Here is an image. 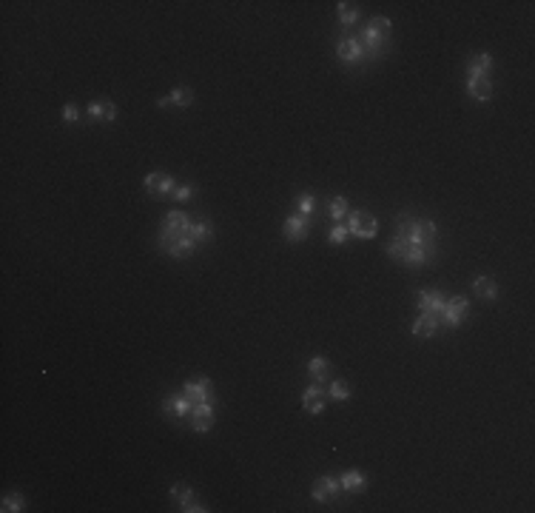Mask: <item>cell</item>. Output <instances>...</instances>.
<instances>
[{
	"instance_id": "6da1fadb",
	"label": "cell",
	"mask_w": 535,
	"mask_h": 513,
	"mask_svg": "<svg viewBox=\"0 0 535 513\" xmlns=\"http://www.w3.org/2000/svg\"><path fill=\"white\" fill-rule=\"evenodd\" d=\"M396 234H402L410 246L419 248H436V223L433 220H422V217H399L396 220Z\"/></svg>"
},
{
	"instance_id": "7a4b0ae2",
	"label": "cell",
	"mask_w": 535,
	"mask_h": 513,
	"mask_svg": "<svg viewBox=\"0 0 535 513\" xmlns=\"http://www.w3.org/2000/svg\"><path fill=\"white\" fill-rule=\"evenodd\" d=\"M390 35H393V23L388 17H373L365 29H362V46L368 52V60H376L384 54V49H388L390 43Z\"/></svg>"
},
{
	"instance_id": "3957f363",
	"label": "cell",
	"mask_w": 535,
	"mask_h": 513,
	"mask_svg": "<svg viewBox=\"0 0 535 513\" xmlns=\"http://www.w3.org/2000/svg\"><path fill=\"white\" fill-rule=\"evenodd\" d=\"M188 228H191V220H188L186 211H168L165 220L160 223V231H157V246H160V248H165V246L171 243V239L183 237Z\"/></svg>"
},
{
	"instance_id": "277c9868",
	"label": "cell",
	"mask_w": 535,
	"mask_h": 513,
	"mask_svg": "<svg viewBox=\"0 0 535 513\" xmlns=\"http://www.w3.org/2000/svg\"><path fill=\"white\" fill-rule=\"evenodd\" d=\"M347 231H350V237L373 239V237L379 234V223H376V217H373V214H368V211H350Z\"/></svg>"
},
{
	"instance_id": "5b68a950",
	"label": "cell",
	"mask_w": 535,
	"mask_h": 513,
	"mask_svg": "<svg viewBox=\"0 0 535 513\" xmlns=\"http://www.w3.org/2000/svg\"><path fill=\"white\" fill-rule=\"evenodd\" d=\"M336 57L342 60L345 66H359V63H365L368 60V52H365V46H362V40L359 38H342L339 43H336Z\"/></svg>"
},
{
	"instance_id": "8992f818",
	"label": "cell",
	"mask_w": 535,
	"mask_h": 513,
	"mask_svg": "<svg viewBox=\"0 0 535 513\" xmlns=\"http://www.w3.org/2000/svg\"><path fill=\"white\" fill-rule=\"evenodd\" d=\"M171 502L180 510H186V513H205L208 510L202 502H197L194 491L186 485V482H176V485H171Z\"/></svg>"
},
{
	"instance_id": "52a82bcc",
	"label": "cell",
	"mask_w": 535,
	"mask_h": 513,
	"mask_svg": "<svg viewBox=\"0 0 535 513\" xmlns=\"http://www.w3.org/2000/svg\"><path fill=\"white\" fill-rule=\"evenodd\" d=\"M311 496H313V502H322V505L336 502V499L342 496L339 479H336V476H319V479L313 482V488H311Z\"/></svg>"
},
{
	"instance_id": "ba28073f",
	"label": "cell",
	"mask_w": 535,
	"mask_h": 513,
	"mask_svg": "<svg viewBox=\"0 0 535 513\" xmlns=\"http://www.w3.org/2000/svg\"><path fill=\"white\" fill-rule=\"evenodd\" d=\"M470 314V299L467 297H453L444 303V311H441V322L450 325V328H459Z\"/></svg>"
},
{
	"instance_id": "9c48e42d",
	"label": "cell",
	"mask_w": 535,
	"mask_h": 513,
	"mask_svg": "<svg viewBox=\"0 0 535 513\" xmlns=\"http://www.w3.org/2000/svg\"><path fill=\"white\" fill-rule=\"evenodd\" d=\"M214 405L217 402H194V408L188 413V425L197 434H205V431L214 428Z\"/></svg>"
},
{
	"instance_id": "30bf717a",
	"label": "cell",
	"mask_w": 535,
	"mask_h": 513,
	"mask_svg": "<svg viewBox=\"0 0 535 513\" xmlns=\"http://www.w3.org/2000/svg\"><path fill=\"white\" fill-rule=\"evenodd\" d=\"M183 394L194 402H217V394H214V382L208 377H199V379H188L183 385Z\"/></svg>"
},
{
	"instance_id": "8fae6325",
	"label": "cell",
	"mask_w": 535,
	"mask_h": 513,
	"mask_svg": "<svg viewBox=\"0 0 535 513\" xmlns=\"http://www.w3.org/2000/svg\"><path fill=\"white\" fill-rule=\"evenodd\" d=\"M142 186H145V191L151 194V197H171V194H174V189H176L174 177H171V174H163V171H151V174H145Z\"/></svg>"
},
{
	"instance_id": "7c38bea8",
	"label": "cell",
	"mask_w": 535,
	"mask_h": 513,
	"mask_svg": "<svg viewBox=\"0 0 535 513\" xmlns=\"http://www.w3.org/2000/svg\"><path fill=\"white\" fill-rule=\"evenodd\" d=\"M191 408H194V400H188L186 394H176V397H165L163 400V413L171 422H188Z\"/></svg>"
},
{
	"instance_id": "4fadbf2b",
	"label": "cell",
	"mask_w": 535,
	"mask_h": 513,
	"mask_svg": "<svg viewBox=\"0 0 535 513\" xmlns=\"http://www.w3.org/2000/svg\"><path fill=\"white\" fill-rule=\"evenodd\" d=\"M311 223H313V217L290 214V217L282 223V237L288 239V243H302V239L308 237V231H311Z\"/></svg>"
},
{
	"instance_id": "5bb4252c",
	"label": "cell",
	"mask_w": 535,
	"mask_h": 513,
	"mask_svg": "<svg viewBox=\"0 0 535 513\" xmlns=\"http://www.w3.org/2000/svg\"><path fill=\"white\" fill-rule=\"evenodd\" d=\"M410 331H413V337H419V340L436 337L441 331V314H419V319L410 325Z\"/></svg>"
},
{
	"instance_id": "9a60e30c",
	"label": "cell",
	"mask_w": 535,
	"mask_h": 513,
	"mask_svg": "<svg viewBox=\"0 0 535 513\" xmlns=\"http://www.w3.org/2000/svg\"><path fill=\"white\" fill-rule=\"evenodd\" d=\"M324 405H328V394L322 390V385L319 382H311L308 388H305V394H302V408H305V413H322L324 411Z\"/></svg>"
},
{
	"instance_id": "2e32d148",
	"label": "cell",
	"mask_w": 535,
	"mask_h": 513,
	"mask_svg": "<svg viewBox=\"0 0 535 513\" xmlns=\"http://www.w3.org/2000/svg\"><path fill=\"white\" fill-rule=\"evenodd\" d=\"M85 120H88V123H114V120H117V106L108 103V100H94V103H88V109H85Z\"/></svg>"
},
{
	"instance_id": "e0dca14e",
	"label": "cell",
	"mask_w": 535,
	"mask_h": 513,
	"mask_svg": "<svg viewBox=\"0 0 535 513\" xmlns=\"http://www.w3.org/2000/svg\"><path fill=\"white\" fill-rule=\"evenodd\" d=\"M495 66V57L487 52H475L467 57V77H487Z\"/></svg>"
},
{
	"instance_id": "ac0fdd59",
	"label": "cell",
	"mask_w": 535,
	"mask_h": 513,
	"mask_svg": "<svg viewBox=\"0 0 535 513\" xmlns=\"http://www.w3.org/2000/svg\"><path fill=\"white\" fill-rule=\"evenodd\" d=\"M419 311L422 314H441L444 311V303H447V297L441 291H419Z\"/></svg>"
},
{
	"instance_id": "d6986e66",
	"label": "cell",
	"mask_w": 535,
	"mask_h": 513,
	"mask_svg": "<svg viewBox=\"0 0 535 513\" xmlns=\"http://www.w3.org/2000/svg\"><path fill=\"white\" fill-rule=\"evenodd\" d=\"M467 95L479 103H487L493 97V80L490 77H467Z\"/></svg>"
},
{
	"instance_id": "ffe728a7",
	"label": "cell",
	"mask_w": 535,
	"mask_h": 513,
	"mask_svg": "<svg viewBox=\"0 0 535 513\" xmlns=\"http://www.w3.org/2000/svg\"><path fill=\"white\" fill-rule=\"evenodd\" d=\"M191 103H194V88H188V86L174 88V92H168L165 97L157 100L160 109H168V106H180V109H186V106H191Z\"/></svg>"
},
{
	"instance_id": "44dd1931",
	"label": "cell",
	"mask_w": 535,
	"mask_h": 513,
	"mask_svg": "<svg viewBox=\"0 0 535 513\" xmlns=\"http://www.w3.org/2000/svg\"><path fill=\"white\" fill-rule=\"evenodd\" d=\"M339 485H342V494H362L368 488V479L362 471H345L339 476Z\"/></svg>"
},
{
	"instance_id": "7402d4cb",
	"label": "cell",
	"mask_w": 535,
	"mask_h": 513,
	"mask_svg": "<svg viewBox=\"0 0 535 513\" xmlns=\"http://www.w3.org/2000/svg\"><path fill=\"white\" fill-rule=\"evenodd\" d=\"M331 371H334V365H331L328 356H311L308 359V377H311V382H324L331 377Z\"/></svg>"
},
{
	"instance_id": "603a6c76",
	"label": "cell",
	"mask_w": 535,
	"mask_h": 513,
	"mask_svg": "<svg viewBox=\"0 0 535 513\" xmlns=\"http://www.w3.org/2000/svg\"><path fill=\"white\" fill-rule=\"evenodd\" d=\"M498 283L493 280V277H487V274H481V277H475L472 280V294L479 297V299H495L498 297Z\"/></svg>"
},
{
	"instance_id": "cb8c5ba5",
	"label": "cell",
	"mask_w": 535,
	"mask_h": 513,
	"mask_svg": "<svg viewBox=\"0 0 535 513\" xmlns=\"http://www.w3.org/2000/svg\"><path fill=\"white\" fill-rule=\"evenodd\" d=\"M336 12H339V26H342V29L356 26V23H359V17H362V9L356 6V3H347V0L336 6Z\"/></svg>"
},
{
	"instance_id": "d4e9b609",
	"label": "cell",
	"mask_w": 535,
	"mask_h": 513,
	"mask_svg": "<svg viewBox=\"0 0 535 513\" xmlns=\"http://www.w3.org/2000/svg\"><path fill=\"white\" fill-rule=\"evenodd\" d=\"M188 237L194 239V243H197V248H199V246H205V243H208V239H211V237H214V226H211V223H208V220H199V223H191V228H188Z\"/></svg>"
},
{
	"instance_id": "484cf974",
	"label": "cell",
	"mask_w": 535,
	"mask_h": 513,
	"mask_svg": "<svg viewBox=\"0 0 535 513\" xmlns=\"http://www.w3.org/2000/svg\"><path fill=\"white\" fill-rule=\"evenodd\" d=\"M404 251H407V239H404L402 234H393V237H390V243H388V257L396 260V262H402Z\"/></svg>"
},
{
	"instance_id": "4316f807",
	"label": "cell",
	"mask_w": 535,
	"mask_h": 513,
	"mask_svg": "<svg viewBox=\"0 0 535 513\" xmlns=\"http://www.w3.org/2000/svg\"><path fill=\"white\" fill-rule=\"evenodd\" d=\"M328 397L336 400V402H347L350 400V385L345 379H334L331 388H328Z\"/></svg>"
},
{
	"instance_id": "83f0119b",
	"label": "cell",
	"mask_w": 535,
	"mask_h": 513,
	"mask_svg": "<svg viewBox=\"0 0 535 513\" xmlns=\"http://www.w3.org/2000/svg\"><path fill=\"white\" fill-rule=\"evenodd\" d=\"M23 507H26V502H23L20 494H6L3 502H0V510H3V513H20Z\"/></svg>"
},
{
	"instance_id": "f1b7e54d",
	"label": "cell",
	"mask_w": 535,
	"mask_h": 513,
	"mask_svg": "<svg viewBox=\"0 0 535 513\" xmlns=\"http://www.w3.org/2000/svg\"><path fill=\"white\" fill-rule=\"evenodd\" d=\"M296 211H299L302 217H313V211H316V197H313V194H299V197H296Z\"/></svg>"
},
{
	"instance_id": "f546056e",
	"label": "cell",
	"mask_w": 535,
	"mask_h": 513,
	"mask_svg": "<svg viewBox=\"0 0 535 513\" xmlns=\"http://www.w3.org/2000/svg\"><path fill=\"white\" fill-rule=\"evenodd\" d=\"M345 214H347V200H345V197H334V200L328 203V217L339 223Z\"/></svg>"
},
{
	"instance_id": "4dcf8cb0",
	"label": "cell",
	"mask_w": 535,
	"mask_h": 513,
	"mask_svg": "<svg viewBox=\"0 0 535 513\" xmlns=\"http://www.w3.org/2000/svg\"><path fill=\"white\" fill-rule=\"evenodd\" d=\"M347 239H350V231H347V226H339V223H336V226L328 231V243H331V246H345Z\"/></svg>"
},
{
	"instance_id": "1f68e13d",
	"label": "cell",
	"mask_w": 535,
	"mask_h": 513,
	"mask_svg": "<svg viewBox=\"0 0 535 513\" xmlns=\"http://www.w3.org/2000/svg\"><path fill=\"white\" fill-rule=\"evenodd\" d=\"M60 114H63V123H69V126H74V123H80V120H83V109L77 103H66Z\"/></svg>"
},
{
	"instance_id": "d6a6232c",
	"label": "cell",
	"mask_w": 535,
	"mask_h": 513,
	"mask_svg": "<svg viewBox=\"0 0 535 513\" xmlns=\"http://www.w3.org/2000/svg\"><path fill=\"white\" fill-rule=\"evenodd\" d=\"M194 191H197V189H194L191 183H180V186L174 189V194H171V197H174L176 203H188V200L194 197Z\"/></svg>"
}]
</instances>
